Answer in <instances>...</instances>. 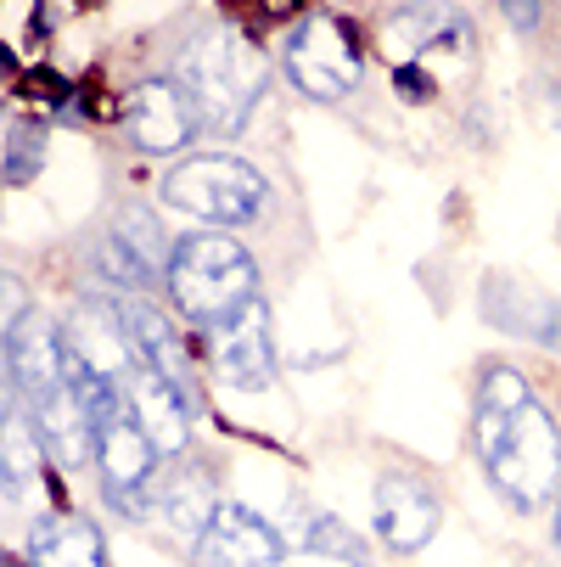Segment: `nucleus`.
<instances>
[{
	"label": "nucleus",
	"mask_w": 561,
	"mask_h": 567,
	"mask_svg": "<svg viewBox=\"0 0 561 567\" xmlns=\"http://www.w3.org/2000/svg\"><path fill=\"white\" fill-rule=\"evenodd\" d=\"M471 40V23L460 7H438V0H411L387 18V51L393 62H416L422 51L433 45H466Z\"/></svg>",
	"instance_id": "obj_14"
},
{
	"label": "nucleus",
	"mask_w": 561,
	"mask_h": 567,
	"mask_svg": "<svg viewBox=\"0 0 561 567\" xmlns=\"http://www.w3.org/2000/svg\"><path fill=\"white\" fill-rule=\"evenodd\" d=\"M489 477H495V489L511 495L517 506H539L555 489V477H561V433H555L544 404H528V411L511 422L506 444L489 455Z\"/></svg>",
	"instance_id": "obj_5"
},
{
	"label": "nucleus",
	"mask_w": 561,
	"mask_h": 567,
	"mask_svg": "<svg viewBox=\"0 0 561 567\" xmlns=\"http://www.w3.org/2000/svg\"><path fill=\"white\" fill-rule=\"evenodd\" d=\"M506 12H511V23H517V29H533V23H539V12H544V0H506Z\"/></svg>",
	"instance_id": "obj_24"
},
{
	"label": "nucleus",
	"mask_w": 561,
	"mask_h": 567,
	"mask_svg": "<svg viewBox=\"0 0 561 567\" xmlns=\"http://www.w3.org/2000/svg\"><path fill=\"white\" fill-rule=\"evenodd\" d=\"M40 164H45V130L18 118V124L7 130V181L23 186V181H34Z\"/></svg>",
	"instance_id": "obj_20"
},
{
	"label": "nucleus",
	"mask_w": 561,
	"mask_h": 567,
	"mask_svg": "<svg viewBox=\"0 0 561 567\" xmlns=\"http://www.w3.org/2000/svg\"><path fill=\"white\" fill-rule=\"evenodd\" d=\"M376 528L393 550H422L438 534V501L422 489L416 477L393 472L376 483Z\"/></svg>",
	"instance_id": "obj_12"
},
{
	"label": "nucleus",
	"mask_w": 561,
	"mask_h": 567,
	"mask_svg": "<svg viewBox=\"0 0 561 567\" xmlns=\"http://www.w3.org/2000/svg\"><path fill=\"white\" fill-rule=\"evenodd\" d=\"M29 567H107L102 528L91 517H51L29 534Z\"/></svg>",
	"instance_id": "obj_16"
},
{
	"label": "nucleus",
	"mask_w": 561,
	"mask_h": 567,
	"mask_svg": "<svg viewBox=\"0 0 561 567\" xmlns=\"http://www.w3.org/2000/svg\"><path fill=\"white\" fill-rule=\"evenodd\" d=\"M180 85L191 91L202 124L214 130H242L253 118V107L264 102L270 85V62L264 51L236 34V29H208L180 51Z\"/></svg>",
	"instance_id": "obj_1"
},
{
	"label": "nucleus",
	"mask_w": 561,
	"mask_h": 567,
	"mask_svg": "<svg viewBox=\"0 0 561 567\" xmlns=\"http://www.w3.org/2000/svg\"><path fill=\"white\" fill-rule=\"evenodd\" d=\"M393 91L411 96V102H433V79H427L416 62H398V68H393Z\"/></svg>",
	"instance_id": "obj_22"
},
{
	"label": "nucleus",
	"mask_w": 561,
	"mask_h": 567,
	"mask_svg": "<svg viewBox=\"0 0 561 567\" xmlns=\"http://www.w3.org/2000/svg\"><path fill=\"white\" fill-rule=\"evenodd\" d=\"M484 315L495 320L500 332L561 354V298H533L528 287H517L506 276H489L484 281Z\"/></svg>",
	"instance_id": "obj_10"
},
{
	"label": "nucleus",
	"mask_w": 561,
	"mask_h": 567,
	"mask_svg": "<svg viewBox=\"0 0 561 567\" xmlns=\"http://www.w3.org/2000/svg\"><path fill=\"white\" fill-rule=\"evenodd\" d=\"M287 545L281 534L236 501H219L208 512V528L197 534V561L202 567H281Z\"/></svg>",
	"instance_id": "obj_8"
},
{
	"label": "nucleus",
	"mask_w": 561,
	"mask_h": 567,
	"mask_svg": "<svg viewBox=\"0 0 561 567\" xmlns=\"http://www.w3.org/2000/svg\"><path fill=\"white\" fill-rule=\"evenodd\" d=\"M118 236L129 241V248H135V254H141L152 270H164V276H169L175 248H169V236L157 230V219H152L146 208H124V214H118Z\"/></svg>",
	"instance_id": "obj_19"
},
{
	"label": "nucleus",
	"mask_w": 561,
	"mask_h": 567,
	"mask_svg": "<svg viewBox=\"0 0 561 567\" xmlns=\"http://www.w3.org/2000/svg\"><path fill=\"white\" fill-rule=\"evenodd\" d=\"M303 539H309L314 556H332V561H349V567H371V545L343 517H332V512H314L303 523Z\"/></svg>",
	"instance_id": "obj_18"
},
{
	"label": "nucleus",
	"mask_w": 561,
	"mask_h": 567,
	"mask_svg": "<svg viewBox=\"0 0 561 567\" xmlns=\"http://www.w3.org/2000/svg\"><path fill=\"white\" fill-rule=\"evenodd\" d=\"M309 7V0H259V18H270V23H281V18H298Z\"/></svg>",
	"instance_id": "obj_25"
},
{
	"label": "nucleus",
	"mask_w": 561,
	"mask_h": 567,
	"mask_svg": "<svg viewBox=\"0 0 561 567\" xmlns=\"http://www.w3.org/2000/svg\"><path fill=\"white\" fill-rule=\"evenodd\" d=\"M208 343H214V365L230 388L242 393H259L276 382V338H270V309L264 298H248L236 315L214 320L208 327Z\"/></svg>",
	"instance_id": "obj_7"
},
{
	"label": "nucleus",
	"mask_w": 561,
	"mask_h": 567,
	"mask_svg": "<svg viewBox=\"0 0 561 567\" xmlns=\"http://www.w3.org/2000/svg\"><path fill=\"white\" fill-rule=\"evenodd\" d=\"M0 287H7V320H0V327H18V320H23V281L18 276H7V281H0Z\"/></svg>",
	"instance_id": "obj_23"
},
{
	"label": "nucleus",
	"mask_w": 561,
	"mask_h": 567,
	"mask_svg": "<svg viewBox=\"0 0 561 567\" xmlns=\"http://www.w3.org/2000/svg\"><path fill=\"white\" fill-rule=\"evenodd\" d=\"M118 315H124V332H129V343H135V354H141V365H152L164 382H175L186 399H191V360H186V343H180V332L169 327L164 315H157L141 292L135 298H124L118 303Z\"/></svg>",
	"instance_id": "obj_13"
},
{
	"label": "nucleus",
	"mask_w": 561,
	"mask_h": 567,
	"mask_svg": "<svg viewBox=\"0 0 561 567\" xmlns=\"http://www.w3.org/2000/svg\"><path fill=\"white\" fill-rule=\"evenodd\" d=\"M124 393H129V411H135V422L152 433V444H157V455H175V450H186V433H191V399L175 388V382H164L152 365H135L129 371V382H124Z\"/></svg>",
	"instance_id": "obj_11"
},
{
	"label": "nucleus",
	"mask_w": 561,
	"mask_h": 567,
	"mask_svg": "<svg viewBox=\"0 0 561 567\" xmlns=\"http://www.w3.org/2000/svg\"><path fill=\"white\" fill-rule=\"evenodd\" d=\"M152 461H157V444L152 433L135 422V411L124 404L118 416H107L96 427V466H102V489L113 506H124L129 517L141 512V489H146V477H152Z\"/></svg>",
	"instance_id": "obj_9"
},
{
	"label": "nucleus",
	"mask_w": 561,
	"mask_h": 567,
	"mask_svg": "<svg viewBox=\"0 0 561 567\" xmlns=\"http://www.w3.org/2000/svg\"><path fill=\"white\" fill-rule=\"evenodd\" d=\"M281 68H287V79H292L303 96H314V102H343V96L360 85V68H365L360 34H354L343 18H332V12H314V18H303V23L292 29V40H287V51H281Z\"/></svg>",
	"instance_id": "obj_4"
},
{
	"label": "nucleus",
	"mask_w": 561,
	"mask_h": 567,
	"mask_svg": "<svg viewBox=\"0 0 561 567\" xmlns=\"http://www.w3.org/2000/svg\"><path fill=\"white\" fill-rule=\"evenodd\" d=\"M169 292L180 303L186 320L197 327H214V320L236 315L248 298H259V265L236 236L225 230H202L186 236L175 259H169Z\"/></svg>",
	"instance_id": "obj_2"
},
{
	"label": "nucleus",
	"mask_w": 561,
	"mask_h": 567,
	"mask_svg": "<svg viewBox=\"0 0 561 567\" xmlns=\"http://www.w3.org/2000/svg\"><path fill=\"white\" fill-rule=\"evenodd\" d=\"M102 270H107L118 287H135V292H146V287L157 281V270H152V265H146L135 248H129L124 236H107V241H102Z\"/></svg>",
	"instance_id": "obj_21"
},
{
	"label": "nucleus",
	"mask_w": 561,
	"mask_h": 567,
	"mask_svg": "<svg viewBox=\"0 0 561 567\" xmlns=\"http://www.w3.org/2000/svg\"><path fill=\"white\" fill-rule=\"evenodd\" d=\"M124 130L146 157H175L202 130V113H197V102L180 79H146V85H135V96L124 102Z\"/></svg>",
	"instance_id": "obj_6"
},
{
	"label": "nucleus",
	"mask_w": 561,
	"mask_h": 567,
	"mask_svg": "<svg viewBox=\"0 0 561 567\" xmlns=\"http://www.w3.org/2000/svg\"><path fill=\"white\" fill-rule=\"evenodd\" d=\"M264 197H270L264 175L248 169L242 157H219V152L180 157V164L164 175V203L180 208V214H191V219H202V225H219V230L259 219L264 214Z\"/></svg>",
	"instance_id": "obj_3"
},
{
	"label": "nucleus",
	"mask_w": 561,
	"mask_h": 567,
	"mask_svg": "<svg viewBox=\"0 0 561 567\" xmlns=\"http://www.w3.org/2000/svg\"><path fill=\"white\" fill-rule=\"evenodd\" d=\"M45 455H51L45 439L29 427L23 399L12 393V416H7V433H0V466H7V501H12V506H23V495H29V483L40 477Z\"/></svg>",
	"instance_id": "obj_17"
},
{
	"label": "nucleus",
	"mask_w": 561,
	"mask_h": 567,
	"mask_svg": "<svg viewBox=\"0 0 561 567\" xmlns=\"http://www.w3.org/2000/svg\"><path fill=\"white\" fill-rule=\"evenodd\" d=\"M555 539H561V501H555Z\"/></svg>",
	"instance_id": "obj_26"
},
{
	"label": "nucleus",
	"mask_w": 561,
	"mask_h": 567,
	"mask_svg": "<svg viewBox=\"0 0 561 567\" xmlns=\"http://www.w3.org/2000/svg\"><path fill=\"white\" fill-rule=\"evenodd\" d=\"M533 404V388L517 365H489L484 382H477V450H484V461L506 444L511 422Z\"/></svg>",
	"instance_id": "obj_15"
}]
</instances>
